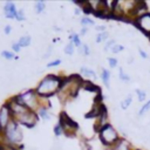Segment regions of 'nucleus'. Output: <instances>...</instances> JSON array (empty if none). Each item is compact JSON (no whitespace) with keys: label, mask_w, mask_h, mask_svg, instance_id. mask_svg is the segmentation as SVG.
Here are the masks:
<instances>
[{"label":"nucleus","mask_w":150,"mask_h":150,"mask_svg":"<svg viewBox=\"0 0 150 150\" xmlns=\"http://www.w3.org/2000/svg\"><path fill=\"white\" fill-rule=\"evenodd\" d=\"M62 81H63V77L55 74H48L38 83L35 90L41 98L52 97L59 93Z\"/></svg>","instance_id":"1"},{"label":"nucleus","mask_w":150,"mask_h":150,"mask_svg":"<svg viewBox=\"0 0 150 150\" xmlns=\"http://www.w3.org/2000/svg\"><path fill=\"white\" fill-rule=\"evenodd\" d=\"M22 138H23L22 130L15 120H12L9 124L6 127V129L4 130V132L0 134V142H2L6 145H12L19 149L23 146Z\"/></svg>","instance_id":"2"},{"label":"nucleus","mask_w":150,"mask_h":150,"mask_svg":"<svg viewBox=\"0 0 150 150\" xmlns=\"http://www.w3.org/2000/svg\"><path fill=\"white\" fill-rule=\"evenodd\" d=\"M13 97L19 103L26 105L27 108H29L30 110H34V111H36L38 110V107L40 105L39 104V100L41 97L38 95V93H36L35 89H28V90H26V91H23L21 94H18V95H15Z\"/></svg>","instance_id":"3"},{"label":"nucleus","mask_w":150,"mask_h":150,"mask_svg":"<svg viewBox=\"0 0 150 150\" xmlns=\"http://www.w3.org/2000/svg\"><path fill=\"white\" fill-rule=\"evenodd\" d=\"M98 135H100V139H101L102 144L105 145V146H111L112 148L116 144V142L120 139L118 132L116 131V129L110 123L102 127L98 131Z\"/></svg>","instance_id":"4"},{"label":"nucleus","mask_w":150,"mask_h":150,"mask_svg":"<svg viewBox=\"0 0 150 150\" xmlns=\"http://www.w3.org/2000/svg\"><path fill=\"white\" fill-rule=\"evenodd\" d=\"M59 123L61 124V127L63 128L64 135L68 137H73L76 134V130L79 129V124L77 122H75L74 120H71L66 111H62L59 116Z\"/></svg>","instance_id":"5"},{"label":"nucleus","mask_w":150,"mask_h":150,"mask_svg":"<svg viewBox=\"0 0 150 150\" xmlns=\"http://www.w3.org/2000/svg\"><path fill=\"white\" fill-rule=\"evenodd\" d=\"M13 120H15L19 124H22L27 128H33V127L36 125V123L39 121V115H38L36 111L28 109L27 111H25L23 114H21L20 116H18Z\"/></svg>","instance_id":"6"},{"label":"nucleus","mask_w":150,"mask_h":150,"mask_svg":"<svg viewBox=\"0 0 150 150\" xmlns=\"http://www.w3.org/2000/svg\"><path fill=\"white\" fill-rule=\"evenodd\" d=\"M13 120L12 110L8 104V102H5L0 107V134L4 132L6 127L9 124V122Z\"/></svg>","instance_id":"7"},{"label":"nucleus","mask_w":150,"mask_h":150,"mask_svg":"<svg viewBox=\"0 0 150 150\" xmlns=\"http://www.w3.org/2000/svg\"><path fill=\"white\" fill-rule=\"evenodd\" d=\"M135 25L150 36V13H145L135 20Z\"/></svg>","instance_id":"8"},{"label":"nucleus","mask_w":150,"mask_h":150,"mask_svg":"<svg viewBox=\"0 0 150 150\" xmlns=\"http://www.w3.org/2000/svg\"><path fill=\"white\" fill-rule=\"evenodd\" d=\"M16 12H18V9H16V6H15L14 2L7 1L5 4V6H4V13H5V16L7 19H15Z\"/></svg>","instance_id":"9"},{"label":"nucleus","mask_w":150,"mask_h":150,"mask_svg":"<svg viewBox=\"0 0 150 150\" xmlns=\"http://www.w3.org/2000/svg\"><path fill=\"white\" fill-rule=\"evenodd\" d=\"M112 150H131V145L129 144V142L124 138H120L116 144L112 146Z\"/></svg>","instance_id":"10"},{"label":"nucleus","mask_w":150,"mask_h":150,"mask_svg":"<svg viewBox=\"0 0 150 150\" xmlns=\"http://www.w3.org/2000/svg\"><path fill=\"white\" fill-rule=\"evenodd\" d=\"M82 88H84L86 90H89V91H96V93H98L100 94V88L96 86V84H94L93 82H90V81H88V80H83V83H82Z\"/></svg>","instance_id":"11"},{"label":"nucleus","mask_w":150,"mask_h":150,"mask_svg":"<svg viewBox=\"0 0 150 150\" xmlns=\"http://www.w3.org/2000/svg\"><path fill=\"white\" fill-rule=\"evenodd\" d=\"M80 73H81L84 77H89V79H94V80L97 77V76H96V73H95L93 69L88 68V67H81Z\"/></svg>","instance_id":"12"},{"label":"nucleus","mask_w":150,"mask_h":150,"mask_svg":"<svg viewBox=\"0 0 150 150\" xmlns=\"http://www.w3.org/2000/svg\"><path fill=\"white\" fill-rule=\"evenodd\" d=\"M36 112H38V115H39V117H41L42 120H50V114H49V110L47 109V107H43V105H41L38 110H36Z\"/></svg>","instance_id":"13"},{"label":"nucleus","mask_w":150,"mask_h":150,"mask_svg":"<svg viewBox=\"0 0 150 150\" xmlns=\"http://www.w3.org/2000/svg\"><path fill=\"white\" fill-rule=\"evenodd\" d=\"M101 79H102L104 86H105L107 88H109V86H110V71H109L108 69H102Z\"/></svg>","instance_id":"14"},{"label":"nucleus","mask_w":150,"mask_h":150,"mask_svg":"<svg viewBox=\"0 0 150 150\" xmlns=\"http://www.w3.org/2000/svg\"><path fill=\"white\" fill-rule=\"evenodd\" d=\"M69 41L74 43L75 47H80L82 43H81V40H80V35L77 33H71L69 35Z\"/></svg>","instance_id":"15"},{"label":"nucleus","mask_w":150,"mask_h":150,"mask_svg":"<svg viewBox=\"0 0 150 150\" xmlns=\"http://www.w3.org/2000/svg\"><path fill=\"white\" fill-rule=\"evenodd\" d=\"M30 41H32L30 36L29 35H25V36H22V38L19 39L18 43L20 45V47H28L30 45Z\"/></svg>","instance_id":"16"},{"label":"nucleus","mask_w":150,"mask_h":150,"mask_svg":"<svg viewBox=\"0 0 150 150\" xmlns=\"http://www.w3.org/2000/svg\"><path fill=\"white\" fill-rule=\"evenodd\" d=\"M1 55H2V57H5L6 60H18V59H19V57L14 54L13 50H4V52L1 53Z\"/></svg>","instance_id":"17"},{"label":"nucleus","mask_w":150,"mask_h":150,"mask_svg":"<svg viewBox=\"0 0 150 150\" xmlns=\"http://www.w3.org/2000/svg\"><path fill=\"white\" fill-rule=\"evenodd\" d=\"M34 7H35V12H36L38 14H40V13H42V12L45 11V8H46V2H45L43 0L36 1Z\"/></svg>","instance_id":"18"},{"label":"nucleus","mask_w":150,"mask_h":150,"mask_svg":"<svg viewBox=\"0 0 150 150\" xmlns=\"http://www.w3.org/2000/svg\"><path fill=\"white\" fill-rule=\"evenodd\" d=\"M74 48H75V46H74V43L73 42H68L67 45H66V47H64V53L67 54V55H73V53H74Z\"/></svg>","instance_id":"19"},{"label":"nucleus","mask_w":150,"mask_h":150,"mask_svg":"<svg viewBox=\"0 0 150 150\" xmlns=\"http://www.w3.org/2000/svg\"><path fill=\"white\" fill-rule=\"evenodd\" d=\"M131 101H132V96H131V95H128V96L122 101V103H121V108H122V109H127V108L130 105Z\"/></svg>","instance_id":"20"},{"label":"nucleus","mask_w":150,"mask_h":150,"mask_svg":"<svg viewBox=\"0 0 150 150\" xmlns=\"http://www.w3.org/2000/svg\"><path fill=\"white\" fill-rule=\"evenodd\" d=\"M108 36H109L108 32L98 33V34H97V36H96V42H97V43H100V42H103V41H105V40L108 39Z\"/></svg>","instance_id":"21"},{"label":"nucleus","mask_w":150,"mask_h":150,"mask_svg":"<svg viewBox=\"0 0 150 150\" xmlns=\"http://www.w3.org/2000/svg\"><path fill=\"white\" fill-rule=\"evenodd\" d=\"M136 95H137L139 102H143L145 100V97H146V93L144 90H142V89H136Z\"/></svg>","instance_id":"22"},{"label":"nucleus","mask_w":150,"mask_h":150,"mask_svg":"<svg viewBox=\"0 0 150 150\" xmlns=\"http://www.w3.org/2000/svg\"><path fill=\"white\" fill-rule=\"evenodd\" d=\"M62 134H64L63 128L61 127L60 123H56V124L54 125V135H55V136H60V135H62Z\"/></svg>","instance_id":"23"},{"label":"nucleus","mask_w":150,"mask_h":150,"mask_svg":"<svg viewBox=\"0 0 150 150\" xmlns=\"http://www.w3.org/2000/svg\"><path fill=\"white\" fill-rule=\"evenodd\" d=\"M149 110H150V101H148L145 104H143V107L139 109V116L145 115V114H146Z\"/></svg>","instance_id":"24"},{"label":"nucleus","mask_w":150,"mask_h":150,"mask_svg":"<svg viewBox=\"0 0 150 150\" xmlns=\"http://www.w3.org/2000/svg\"><path fill=\"white\" fill-rule=\"evenodd\" d=\"M124 49V47L122 46V45H118V43H115L112 47H111V53H114V54H117V53H120V52H122Z\"/></svg>","instance_id":"25"},{"label":"nucleus","mask_w":150,"mask_h":150,"mask_svg":"<svg viewBox=\"0 0 150 150\" xmlns=\"http://www.w3.org/2000/svg\"><path fill=\"white\" fill-rule=\"evenodd\" d=\"M15 19H16L18 21H25V19H26V16H25V11H23V9H18Z\"/></svg>","instance_id":"26"},{"label":"nucleus","mask_w":150,"mask_h":150,"mask_svg":"<svg viewBox=\"0 0 150 150\" xmlns=\"http://www.w3.org/2000/svg\"><path fill=\"white\" fill-rule=\"evenodd\" d=\"M80 22H81V25H82L83 27H87V26H89V25H94V21H93L91 19H89V18H87V16H84V18H82Z\"/></svg>","instance_id":"27"},{"label":"nucleus","mask_w":150,"mask_h":150,"mask_svg":"<svg viewBox=\"0 0 150 150\" xmlns=\"http://www.w3.org/2000/svg\"><path fill=\"white\" fill-rule=\"evenodd\" d=\"M118 70H120V79H121L122 81H124V82H128V81H130V77H129V75L124 73L123 68H120Z\"/></svg>","instance_id":"28"},{"label":"nucleus","mask_w":150,"mask_h":150,"mask_svg":"<svg viewBox=\"0 0 150 150\" xmlns=\"http://www.w3.org/2000/svg\"><path fill=\"white\" fill-rule=\"evenodd\" d=\"M60 64H61V60H60V59H55V60L50 61L49 63H47V67H48V68H52V67H57V66H60Z\"/></svg>","instance_id":"29"},{"label":"nucleus","mask_w":150,"mask_h":150,"mask_svg":"<svg viewBox=\"0 0 150 150\" xmlns=\"http://www.w3.org/2000/svg\"><path fill=\"white\" fill-rule=\"evenodd\" d=\"M108 63H109V66L111 68H115L117 66V59H115V57H108Z\"/></svg>","instance_id":"30"},{"label":"nucleus","mask_w":150,"mask_h":150,"mask_svg":"<svg viewBox=\"0 0 150 150\" xmlns=\"http://www.w3.org/2000/svg\"><path fill=\"white\" fill-rule=\"evenodd\" d=\"M115 43H116V42H115V40H109V41L107 42L105 47H104V50H110V49H111V47H112Z\"/></svg>","instance_id":"31"},{"label":"nucleus","mask_w":150,"mask_h":150,"mask_svg":"<svg viewBox=\"0 0 150 150\" xmlns=\"http://www.w3.org/2000/svg\"><path fill=\"white\" fill-rule=\"evenodd\" d=\"M12 48H13V52H14V53L20 52V49H21V47H20V45H19L18 42H14V43L12 45Z\"/></svg>","instance_id":"32"},{"label":"nucleus","mask_w":150,"mask_h":150,"mask_svg":"<svg viewBox=\"0 0 150 150\" xmlns=\"http://www.w3.org/2000/svg\"><path fill=\"white\" fill-rule=\"evenodd\" d=\"M82 52H83V54L84 55H89L90 54V50H89V47H88V45H83L82 46Z\"/></svg>","instance_id":"33"},{"label":"nucleus","mask_w":150,"mask_h":150,"mask_svg":"<svg viewBox=\"0 0 150 150\" xmlns=\"http://www.w3.org/2000/svg\"><path fill=\"white\" fill-rule=\"evenodd\" d=\"M11 32H12V27H11L9 25H6V26H5V28H4V33L8 35Z\"/></svg>","instance_id":"34"},{"label":"nucleus","mask_w":150,"mask_h":150,"mask_svg":"<svg viewBox=\"0 0 150 150\" xmlns=\"http://www.w3.org/2000/svg\"><path fill=\"white\" fill-rule=\"evenodd\" d=\"M138 52H139V54H141V56H142L143 59H146V57H148V54H146L143 49H141V48H139V49H138Z\"/></svg>","instance_id":"35"},{"label":"nucleus","mask_w":150,"mask_h":150,"mask_svg":"<svg viewBox=\"0 0 150 150\" xmlns=\"http://www.w3.org/2000/svg\"><path fill=\"white\" fill-rule=\"evenodd\" d=\"M96 29H97L100 33H103V32H105V26H97Z\"/></svg>","instance_id":"36"},{"label":"nucleus","mask_w":150,"mask_h":150,"mask_svg":"<svg viewBox=\"0 0 150 150\" xmlns=\"http://www.w3.org/2000/svg\"><path fill=\"white\" fill-rule=\"evenodd\" d=\"M5 150H20L19 148H15V146H12V145H6L5 146Z\"/></svg>","instance_id":"37"},{"label":"nucleus","mask_w":150,"mask_h":150,"mask_svg":"<svg viewBox=\"0 0 150 150\" xmlns=\"http://www.w3.org/2000/svg\"><path fill=\"white\" fill-rule=\"evenodd\" d=\"M87 32H88V28H87V27H82L80 34H81V35H84V34H87Z\"/></svg>","instance_id":"38"}]
</instances>
